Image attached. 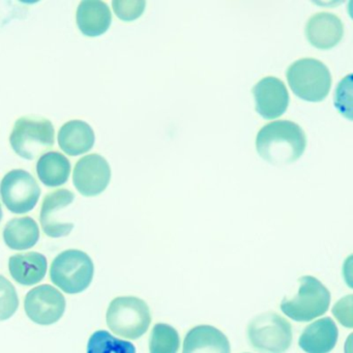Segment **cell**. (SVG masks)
I'll list each match as a JSON object with an SVG mask.
<instances>
[{"label": "cell", "instance_id": "obj_1", "mask_svg": "<svg viewBox=\"0 0 353 353\" xmlns=\"http://www.w3.org/2000/svg\"><path fill=\"white\" fill-rule=\"evenodd\" d=\"M307 137L297 123L272 121L258 132L256 150L263 160L274 166L296 162L305 150Z\"/></svg>", "mask_w": 353, "mask_h": 353}, {"label": "cell", "instance_id": "obj_2", "mask_svg": "<svg viewBox=\"0 0 353 353\" xmlns=\"http://www.w3.org/2000/svg\"><path fill=\"white\" fill-rule=\"evenodd\" d=\"M287 80L295 96L307 102H321L332 88V74L322 61L301 59L287 70Z\"/></svg>", "mask_w": 353, "mask_h": 353}, {"label": "cell", "instance_id": "obj_3", "mask_svg": "<svg viewBox=\"0 0 353 353\" xmlns=\"http://www.w3.org/2000/svg\"><path fill=\"white\" fill-rule=\"evenodd\" d=\"M107 325L117 336L137 340L148 332L152 322L150 307L135 296L113 299L106 314Z\"/></svg>", "mask_w": 353, "mask_h": 353}, {"label": "cell", "instance_id": "obj_4", "mask_svg": "<svg viewBox=\"0 0 353 353\" xmlns=\"http://www.w3.org/2000/svg\"><path fill=\"white\" fill-rule=\"evenodd\" d=\"M94 274L92 258L79 250L63 251L51 264V281L68 294H77L86 290Z\"/></svg>", "mask_w": 353, "mask_h": 353}, {"label": "cell", "instance_id": "obj_5", "mask_svg": "<svg viewBox=\"0 0 353 353\" xmlns=\"http://www.w3.org/2000/svg\"><path fill=\"white\" fill-rule=\"evenodd\" d=\"M54 127L49 119L23 117L16 121L10 142L18 156L34 160L54 145Z\"/></svg>", "mask_w": 353, "mask_h": 353}, {"label": "cell", "instance_id": "obj_6", "mask_svg": "<svg viewBox=\"0 0 353 353\" xmlns=\"http://www.w3.org/2000/svg\"><path fill=\"white\" fill-rule=\"evenodd\" d=\"M299 290L292 299L285 297L281 310L297 322L312 321L324 315L330 305V292L319 280L311 276L299 279Z\"/></svg>", "mask_w": 353, "mask_h": 353}, {"label": "cell", "instance_id": "obj_7", "mask_svg": "<svg viewBox=\"0 0 353 353\" xmlns=\"http://www.w3.org/2000/svg\"><path fill=\"white\" fill-rule=\"evenodd\" d=\"M248 338L258 352L284 353L292 343V327L279 314L265 312L251 320Z\"/></svg>", "mask_w": 353, "mask_h": 353}, {"label": "cell", "instance_id": "obj_8", "mask_svg": "<svg viewBox=\"0 0 353 353\" xmlns=\"http://www.w3.org/2000/svg\"><path fill=\"white\" fill-rule=\"evenodd\" d=\"M3 204L13 214L32 212L41 196V189L32 174L22 169L10 171L0 183Z\"/></svg>", "mask_w": 353, "mask_h": 353}, {"label": "cell", "instance_id": "obj_9", "mask_svg": "<svg viewBox=\"0 0 353 353\" xmlns=\"http://www.w3.org/2000/svg\"><path fill=\"white\" fill-rule=\"evenodd\" d=\"M24 310L34 323L51 325L65 314V299L63 293L51 285H41L26 294Z\"/></svg>", "mask_w": 353, "mask_h": 353}, {"label": "cell", "instance_id": "obj_10", "mask_svg": "<svg viewBox=\"0 0 353 353\" xmlns=\"http://www.w3.org/2000/svg\"><path fill=\"white\" fill-rule=\"evenodd\" d=\"M111 168L104 157L88 154L78 161L73 173V183L77 191L86 197L100 195L108 187Z\"/></svg>", "mask_w": 353, "mask_h": 353}, {"label": "cell", "instance_id": "obj_11", "mask_svg": "<svg viewBox=\"0 0 353 353\" xmlns=\"http://www.w3.org/2000/svg\"><path fill=\"white\" fill-rule=\"evenodd\" d=\"M75 196L69 190L51 192L45 197L41 208L40 221L43 230L53 239L68 236L75 224L63 220L65 210L73 203Z\"/></svg>", "mask_w": 353, "mask_h": 353}, {"label": "cell", "instance_id": "obj_12", "mask_svg": "<svg viewBox=\"0 0 353 353\" xmlns=\"http://www.w3.org/2000/svg\"><path fill=\"white\" fill-rule=\"evenodd\" d=\"M256 111L264 119H274L286 112L290 102L288 90L282 80L265 77L260 80L253 90Z\"/></svg>", "mask_w": 353, "mask_h": 353}, {"label": "cell", "instance_id": "obj_13", "mask_svg": "<svg viewBox=\"0 0 353 353\" xmlns=\"http://www.w3.org/2000/svg\"><path fill=\"white\" fill-rule=\"evenodd\" d=\"M344 26L338 16L330 13H317L312 16L305 26V37L312 46L321 50L334 48L342 40Z\"/></svg>", "mask_w": 353, "mask_h": 353}, {"label": "cell", "instance_id": "obj_14", "mask_svg": "<svg viewBox=\"0 0 353 353\" xmlns=\"http://www.w3.org/2000/svg\"><path fill=\"white\" fill-rule=\"evenodd\" d=\"M339 330L334 320L322 318L309 324L299 336V345L307 353H328L338 342Z\"/></svg>", "mask_w": 353, "mask_h": 353}, {"label": "cell", "instance_id": "obj_15", "mask_svg": "<svg viewBox=\"0 0 353 353\" xmlns=\"http://www.w3.org/2000/svg\"><path fill=\"white\" fill-rule=\"evenodd\" d=\"M183 353H231L230 343L218 328L198 325L185 336Z\"/></svg>", "mask_w": 353, "mask_h": 353}, {"label": "cell", "instance_id": "obj_16", "mask_svg": "<svg viewBox=\"0 0 353 353\" xmlns=\"http://www.w3.org/2000/svg\"><path fill=\"white\" fill-rule=\"evenodd\" d=\"M76 20L80 32L86 37L94 38L104 34L110 28L112 15L104 1L85 0L78 7Z\"/></svg>", "mask_w": 353, "mask_h": 353}, {"label": "cell", "instance_id": "obj_17", "mask_svg": "<svg viewBox=\"0 0 353 353\" xmlns=\"http://www.w3.org/2000/svg\"><path fill=\"white\" fill-rule=\"evenodd\" d=\"M48 261L38 252L16 254L9 260V270L12 278L23 286L38 284L46 276Z\"/></svg>", "mask_w": 353, "mask_h": 353}, {"label": "cell", "instance_id": "obj_18", "mask_svg": "<svg viewBox=\"0 0 353 353\" xmlns=\"http://www.w3.org/2000/svg\"><path fill=\"white\" fill-rule=\"evenodd\" d=\"M96 135L94 130L83 121H70L59 130V148L69 156L86 154L94 148Z\"/></svg>", "mask_w": 353, "mask_h": 353}, {"label": "cell", "instance_id": "obj_19", "mask_svg": "<svg viewBox=\"0 0 353 353\" xmlns=\"http://www.w3.org/2000/svg\"><path fill=\"white\" fill-rule=\"evenodd\" d=\"M40 239V229L30 216L15 218L6 225L3 241L6 245L16 251L32 249Z\"/></svg>", "mask_w": 353, "mask_h": 353}, {"label": "cell", "instance_id": "obj_20", "mask_svg": "<svg viewBox=\"0 0 353 353\" xmlns=\"http://www.w3.org/2000/svg\"><path fill=\"white\" fill-rule=\"evenodd\" d=\"M71 169L69 159L57 152H46L37 164L39 179L43 185L50 188L65 185L71 174Z\"/></svg>", "mask_w": 353, "mask_h": 353}, {"label": "cell", "instance_id": "obj_21", "mask_svg": "<svg viewBox=\"0 0 353 353\" xmlns=\"http://www.w3.org/2000/svg\"><path fill=\"white\" fill-rule=\"evenodd\" d=\"M88 353H136V347L107 330H97L88 340Z\"/></svg>", "mask_w": 353, "mask_h": 353}, {"label": "cell", "instance_id": "obj_22", "mask_svg": "<svg viewBox=\"0 0 353 353\" xmlns=\"http://www.w3.org/2000/svg\"><path fill=\"white\" fill-rule=\"evenodd\" d=\"M179 334L172 326L158 323L154 326L150 334V353H177L179 349Z\"/></svg>", "mask_w": 353, "mask_h": 353}, {"label": "cell", "instance_id": "obj_23", "mask_svg": "<svg viewBox=\"0 0 353 353\" xmlns=\"http://www.w3.org/2000/svg\"><path fill=\"white\" fill-rule=\"evenodd\" d=\"M19 307L15 286L0 274V321L10 319Z\"/></svg>", "mask_w": 353, "mask_h": 353}, {"label": "cell", "instance_id": "obj_24", "mask_svg": "<svg viewBox=\"0 0 353 353\" xmlns=\"http://www.w3.org/2000/svg\"><path fill=\"white\" fill-rule=\"evenodd\" d=\"M115 15L123 21H134L143 14L145 10V1H121L115 0L112 3Z\"/></svg>", "mask_w": 353, "mask_h": 353}, {"label": "cell", "instance_id": "obj_25", "mask_svg": "<svg viewBox=\"0 0 353 353\" xmlns=\"http://www.w3.org/2000/svg\"><path fill=\"white\" fill-rule=\"evenodd\" d=\"M332 314L336 316L342 325L349 328L352 327V295L343 297L339 303H336L332 309Z\"/></svg>", "mask_w": 353, "mask_h": 353}, {"label": "cell", "instance_id": "obj_26", "mask_svg": "<svg viewBox=\"0 0 353 353\" xmlns=\"http://www.w3.org/2000/svg\"><path fill=\"white\" fill-rule=\"evenodd\" d=\"M3 219V208H1V205H0V221Z\"/></svg>", "mask_w": 353, "mask_h": 353}]
</instances>
